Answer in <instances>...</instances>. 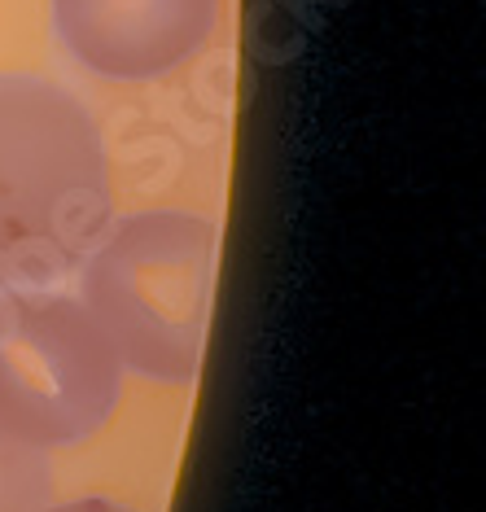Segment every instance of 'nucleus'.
<instances>
[{
    "label": "nucleus",
    "mask_w": 486,
    "mask_h": 512,
    "mask_svg": "<svg viewBox=\"0 0 486 512\" xmlns=\"http://www.w3.org/2000/svg\"><path fill=\"white\" fill-rule=\"evenodd\" d=\"M110 211L88 110L49 79L0 75V289H44L84 267Z\"/></svg>",
    "instance_id": "nucleus-1"
},
{
    "label": "nucleus",
    "mask_w": 486,
    "mask_h": 512,
    "mask_svg": "<svg viewBox=\"0 0 486 512\" xmlns=\"http://www.w3.org/2000/svg\"><path fill=\"white\" fill-rule=\"evenodd\" d=\"M211 294L215 224L193 211L132 215L84 259V307L119 364L167 386L198 377Z\"/></svg>",
    "instance_id": "nucleus-2"
},
{
    "label": "nucleus",
    "mask_w": 486,
    "mask_h": 512,
    "mask_svg": "<svg viewBox=\"0 0 486 512\" xmlns=\"http://www.w3.org/2000/svg\"><path fill=\"white\" fill-rule=\"evenodd\" d=\"M123 364L75 298L0 289V425L31 447H71L110 421Z\"/></svg>",
    "instance_id": "nucleus-3"
},
{
    "label": "nucleus",
    "mask_w": 486,
    "mask_h": 512,
    "mask_svg": "<svg viewBox=\"0 0 486 512\" xmlns=\"http://www.w3.org/2000/svg\"><path fill=\"white\" fill-rule=\"evenodd\" d=\"M57 36L101 79H158L211 40L219 0H53Z\"/></svg>",
    "instance_id": "nucleus-4"
},
{
    "label": "nucleus",
    "mask_w": 486,
    "mask_h": 512,
    "mask_svg": "<svg viewBox=\"0 0 486 512\" xmlns=\"http://www.w3.org/2000/svg\"><path fill=\"white\" fill-rule=\"evenodd\" d=\"M53 491V469L44 447L9 434L0 425V512H44Z\"/></svg>",
    "instance_id": "nucleus-5"
},
{
    "label": "nucleus",
    "mask_w": 486,
    "mask_h": 512,
    "mask_svg": "<svg viewBox=\"0 0 486 512\" xmlns=\"http://www.w3.org/2000/svg\"><path fill=\"white\" fill-rule=\"evenodd\" d=\"M44 512H132L114 499H75V504H62V508H44Z\"/></svg>",
    "instance_id": "nucleus-6"
}]
</instances>
